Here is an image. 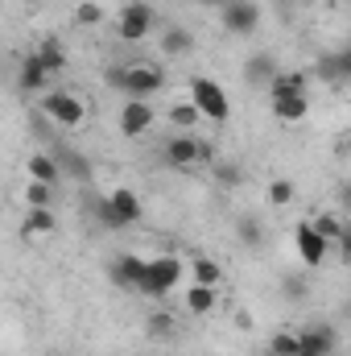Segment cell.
<instances>
[{
	"label": "cell",
	"instance_id": "cell-1",
	"mask_svg": "<svg viewBox=\"0 0 351 356\" xmlns=\"http://www.w3.org/2000/svg\"><path fill=\"white\" fill-rule=\"evenodd\" d=\"M108 83L120 88V91H128V99H149L153 91L166 83V75H162V67H153V63H132V67L108 71Z\"/></svg>",
	"mask_w": 351,
	"mask_h": 356
},
{
	"label": "cell",
	"instance_id": "cell-2",
	"mask_svg": "<svg viewBox=\"0 0 351 356\" xmlns=\"http://www.w3.org/2000/svg\"><path fill=\"white\" fill-rule=\"evenodd\" d=\"M182 273H186V266L178 261L174 253H162V257L145 261V273H141V286H137V290L149 294V298H166L170 290H178Z\"/></svg>",
	"mask_w": 351,
	"mask_h": 356
},
{
	"label": "cell",
	"instance_id": "cell-3",
	"mask_svg": "<svg viewBox=\"0 0 351 356\" xmlns=\"http://www.w3.org/2000/svg\"><path fill=\"white\" fill-rule=\"evenodd\" d=\"M95 216H99L103 228H128V224H137V220L145 216V207H141L137 191L120 186V191H112L103 203H95Z\"/></svg>",
	"mask_w": 351,
	"mask_h": 356
},
{
	"label": "cell",
	"instance_id": "cell-4",
	"mask_svg": "<svg viewBox=\"0 0 351 356\" xmlns=\"http://www.w3.org/2000/svg\"><path fill=\"white\" fill-rule=\"evenodd\" d=\"M190 104H194L198 116L219 120V124L232 116V95L219 88L215 79H207V75H194V79H190Z\"/></svg>",
	"mask_w": 351,
	"mask_h": 356
},
{
	"label": "cell",
	"instance_id": "cell-5",
	"mask_svg": "<svg viewBox=\"0 0 351 356\" xmlns=\"http://www.w3.org/2000/svg\"><path fill=\"white\" fill-rule=\"evenodd\" d=\"M42 112H46L54 124H62V129H79V124L87 120V104H83L75 91H62V88H54V91L42 95Z\"/></svg>",
	"mask_w": 351,
	"mask_h": 356
},
{
	"label": "cell",
	"instance_id": "cell-6",
	"mask_svg": "<svg viewBox=\"0 0 351 356\" xmlns=\"http://www.w3.org/2000/svg\"><path fill=\"white\" fill-rule=\"evenodd\" d=\"M153 21H157L153 4L132 0V4H124V13H120V21H116V33H120V42H145V38L153 33Z\"/></svg>",
	"mask_w": 351,
	"mask_h": 356
},
{
	"label": "cell",
	"instance_id": "cell-7",
	"mask_svg": "<svg viewBox=\"0 0 351 356\" xmlns=\"http://www.w3.org/2000/svg\"><path fill=\"white\" fill-rule=\"evenodd\" d=\"M166 162L174 170H190L194 162H211V141H198L190 133H178L166 141Z\"/></svg>",
	"mask_w": 351,
	"mask_h": 356
},
{
	"label": "cell",
	"instance_id": "cell-8",
	"mask_svg": "<svg viewBox=\"0 0 351 356\" xmlns=\"http://www.w3.org/2000/svg\"><path fill=\"white\" fill-rule=\"evenodd\" d=\"M219 21H223L228 33L248 38V33H257V25H261V8H257L252 0H228V4H219Z\"/></svg>",
	"mask_w": 351,
	"mask_h": 356
},
{
	"label": "cell",
	"instance_id": "cell-9",
	"mask_svg": "<svg viewBox=\"0 0 351 356\" xmlns=\"http://www.w3.org/2000/svg\"><path fill=\"white\" fill-rule=\"evenodd\" d=\"M339 344V332L331 323H314L306 332H298V356H331Z\"/></svg>",
	"mask_w": 351,
	"mask_h": 356
},
{
	"label": "cell",
	"instance_id": "cell-10",
	"mask_svg": "<svg viewBox=\"0 0 351 356\" xmlns=\"http://www.w3.org/2000/svg\"><path fill=\"white\" fill-rule=\"evenodd\" d=\"M293 241H298V257H302L306 266H323V261H327V253H331V245L314 232V224H310V220H302V224H298Z\"/></svg>",
	"mask_w": 351,
	"mask_h": 356
},
{
	"label": "cell",
	"instance_id": "cell-11",
	"mask_svg": "<svg viewBox=\"0 0 351 356\" xmlns=\"http://www.w3.org/2000/svg\"><path fill=\"white\" fill-rule=\"evenodd\" d=\"M153 129V108H149V99H128L124 108H120V133L124 137H141V133H149Z\"/></svg>",
	"mask_w": 351,
	"mask_h": 356
},
{
	"label": "cell",
	"instance_id": "cell-12",
	"mask_svg": "<svg viewBox=\"0 0 351 356\" xmlns=\"http://www.w3.org/2000/svg\"><path fill=\"white\" fill-rule=\"evenodd\" d=\"M306 112H310V99H306V91L273 95V116H277L281 124H298V120H306Z\"/></svg>",
	"mask_w": 351,
	"mask_h": 356
},
{
	"label": "cell",
	"instance_id": "cell-13",
	"mask_svg": "<svg viewBox=\"0 0 351 356\" xmlns=\"http://www.w3.org/2000/svg\"><path fill=\"white\" fill-rule=\"evenodd\" d=\"M318 79H323V83H331V88L348 83V79H351V50L323 54V58H318Z\"/></svg>",
	"mask_w": 351,
	"mask_h": 356
},
{
	"label": "cell",
	"instance_id": "cell-14",
	"mask_svg": "<svg viewBox=\"0 0 351 356\" xmlns=\"http://www.w3.org/2000/svg\"><path fill=\"white\" fill-rule=\"evenodd\" d=\"M50 158L58 162V175H71V178H91V162L83 158V154H79V149H71L67 141H54Z\"/></svg>",
	"mask_w": 351,
	"mask_h": 356
},
{
	"label": "cell",
	"instance_id": "cell-15",
	"mask_svg": "<svg viewBox=\"0 0 351 356\" xmlns=\"http://www.w3.org/2000/svg\"><path fill=\"white\" fill-rule=\"evenodd\" d=\"M141 273H145V257H137V253H120L112 261V282L124 286V290H137L141 286Z\"/></svg>",
	"mask_w": 351,
	"mask_h": 356
},
{
	"label": "cell",
	"instance_id": "cell-16",
	"mask_svg": "<svg viewBox=\"0 0 351 356\" xmlns=\"http://www.w3.org/2000/svg\"><path fill=\"white\" fill-rule=\"evenodd\" d=\"M17 88L21 91H46L50 88V71L37 63V54H25L17 67Z\"/></svg>",
	"mask_w": 351,
	"mask_h": 356
},
{
	"label": "cell",
	"instance_id": "cell-17",
	"mask_svg": "<svg viewBox=\"0 0 351 356\" xmlns=\"http://www.w3.org/2000/svg\"><path fill=\"white\" fill-rule=\"evenodd\" d=\"M58 232V216L50 207H29V216L21 220V236H54Z\"/></svg>",
	"mask_w": 351,
	"mask_h": 356
},
{
	"label": "cell",
	"instance_id": "cell-18",
	"mask_svg": "<svg viewBox=\"0 0 351 356\" xmlns=\"http://www.w3.org/2000/svg\"><path fill=\"white\" fill-rule=\"evenodd\" d=\"M219 307V290H211V286H186V311L190 315H211Z\"/></svg>",
	"mask_w": 351,
	"mask_h": 356
},
{
	"label": "cell",
	"instance_id": "cell-19",
	"mask_svg": "<svg viewBox=\"0 0 351 356\" xmlns=\"http://www.w3.org/2000/svg\"><path fill=\"white\" fill-rule=\"evenodd\" d=\"M273 75H277V58H273V54H252V58L244 63V79L257 83V88H268Z\"/></svg>",
	"mask_w": 351,
	"mask_h": 356
},
{
	"label": "cell",
	"instance_id": "cell-20",
	"mask_svg": "<svg viewBox=\"0 0 351 356\" xmlns=\"http://www.w3.org/2000/svg\"><path fill=\"white\" fill-rule=\"evenodd\" d=\"M33 54H37V63H42V67L50 71V79H54V75H58V71L67 67V50H62V42H54V38L37 42V50H33Z\"/></svg>",
	"mask_w": 351,
	"mask_h": 356
},
{
	"label": "cell",
	"instance_id": "cell-21",
	"mask_svg": "<svg viewBox=\"0 0 351 356\" xmlns=\"http://www.w3.org/2000/svg\"><path fill=\"white\" fill-rule=\"evenodd\" d=\"M190 277H194V286H211V290H219V282H223V266L211 261V257H194V261H190Z\"/></svg>",
	"mask_w": 351,
	"mask_h": 356
},
{
	"label": "cell",
	"instance_id": "cell-22",
	"mask_svg": "<svg viewBox=\"0 0 351 356\" xmlns=\"http://www.w3.org/2000/svg\"><path fill=\"white\" fill-rule=\"evenodd\" d=\"M190 50H194V33H190V29L174 25V29H166V33H162V54L178 58V54H190Z\"/></svg>",
	"mask_w": 351,
	"mask_h": 356
},
{
	"label": "cell",
	"instance_id": "cell-23",
	"mask_svg": "<svg viewBox=\"0 0 351 356\" xmlns=\"http://www.w3.org/2000/svg\"><path fill=\"white\" fill-rule=\"evenodd\" d=\"M29 178H33V182H46V186H58V162H54V158H50V154H33V158H29Z\"/></svg>",
	"mask_w": 351,
	"mask_h": 356
},
{
	"label": "cell",
	"instance_id": "cell-24",
	"mask_svg": "<svg viewBox=\"0 0 351 356\" xmlns=\"http://www.w3.org/2000/svg\"><path fill=\"white\" fill-rule=\"evenodd\" d=\"M236 236H240L244 249H261L264 245V224L257 216H240V220H236Z\"/></svg>",
	"mask_w": 351,
	"mask_h": 356
},
{
	"label": "cell",
	"instance_id": "cell-25",
	"mask_svg": "<svg viewBox=\"0 0 351 356\" xmlns=\"http://www.w3.org/2000/svg\"><path fill=\"white\" fill-rule=\"evenodd\" d=\"M289 91H306V75H302V71H277V75H273L268 95H289Z\"/></svg>",
	"mask_w": 351,
	"mask_h": 356
},
{
	"label": "cell",
	"instance_id": "cell-26",
	"mask_svg": "<svg viewBox=\"0 0 351 356\" xmlns=\"http://www.w3.org/2000/svg\"><path fill=\"white\" fill-rule=\"evenodd\" d=\"M264 348L277 356H298V332H273Z\"/></svg>",
	"mask_w": 351,
	"mask_h": 356
},
{
	"label": "cell",
	"instance_id": "cell-27",
	"mask_svg": "<svg viewBox=\"0 0 351 356\" xmlns=\"http://www.w3.org/2000/svg\"><path fill=\"white\" fill-rule=\"evenodd\" d=\"M310 224H314V232H318V236H323L327 245H335V241H339V236L348 232V228L339 224V216H318V220H310Z\"/></svg>",
	"mask_w": 351,
	"mask_h": 356
},
{
	"label": "cell",
	"instance_id": "cell-28",
	"mask_svg": "<svg viewBox=\"0 0 351 356\" xmlns=\"http://www.w3.org/2000/svg\"><path fill=\"white\" fill-rule=\"evenodd\" d=\"M268 203L273 207H289L293 203V182L289 178H273L268 182Z\"/></svg>",
	"mask_w": 351,
	"mask_h": 356
},
{
	"label": "cell",
	"instance_id": "cell-29",
	"mask_svg": "<svg viewBox=\"0 0 351 356\" xmlns=\"http://www.w3.org/2000/svg\"><path fill=\"white\" fill-rule=\"evenodd\" d=\"M25 203H29V207H50V203H54V186L29 178V186H25Z\"/></svg>",
	"mask_w": 351,
	"mask_h": 356
},
{
	"label": "cell",
	"instance_id": "cell-30",
	"mask_svg": "<svg viewBox=\"0 0 351 356\" xmlns=\"http://www.w3.org/2000/svg\"><path fill=\"white\" fill-rule=\"evenodd\" d=\"M145 332H149V336H174V315H170V311H153V315L145 319Z\"/></svg>",
	"mask_w": 351,
	"mask_h": 356
},
{
	"label": "cell",
	"instance_id": "cell-31",
	"mask_svg": "<svg viewBox=\"0 0 351 356\" xmlns=\"http://www.w3.org/2000/svg\"><path fill=\"white\" fill-rule=\"evenodd\" d=\"M170 120H174L178 129H186V133H190V129L198 124V112H194V104L186 99V104H174V108H170Z\"/></svg>",
	"mask_w": 351,
	"mask_h": 356
},
{
	"label": "cell",
	"instance_id": "cell-32",
	"mask_svg": "<svg viewBox=\"0 0 351 356\" xmlns=\"http://www.w3.org/2000/svg\"><path fill=\"white\" fill-rule=\"evenodd\" d=\"M240 178H244V170H240L236 162H215V182H223V186H240Z\"/></svg>",
	"mask_w": 351,
	"mask_h": 356
},
{
	"label": "cell",
	"instance_id": "cell-33",
	"mask_svg": "<svg viewBox=\"0 0 351 356\" xmlns=\"http://www.w3.org/2000/svg\"><path fill=\"white\" fill-rule=\"evenodd\" d=\"M75 21H79V25H99V21H103V8H99L95 0H83V4L75 8Z\"/></svg>",
	"mask_w": 351,
	"mask_h": 356
},
{
	"label": "cell",
	"instance_id": "cell-34",
	"mask_svg": "<svg viewBox=\"0 0 351 356\" xmlns=\"http://www.w3.org/2000/svg\"><path fill=\"white\" fill-rule=\"evenodd\" d=\"M281 294H285V298H302V294H306V282H302V277H285V282H281Z\"/></svg>",
	"mask_w": 351,
	"mask_h": 356
},
{
	"label": "cell",
	"instance_id": "cell-35",
	"mask_svg": "<svg viewBox=\"0 0 351 356\" xmlns=\"http://www.w3.org/2000/svg\"><path fill=\"white\" fill-rule=\"evenodd\" d=\"M194 4H207V8H219V4H228V0H194Z\"/></svg>",
	"mask_w": 351,
	"mask_h": 356
},
{
	"label": "cell",
	"instance_id": "cell-36",
	"mask_svg": "<svg viewBox=\"0 0 351 356\" xmlns=\"http://www.w3.org/2000/svg\"><path fill=\"white\" fill-rule=\"evenodd\" d=\"M261 356H277V353H268V348H264V353H261Z\"/></svg>",
	"mask_w": 351,
	"mask_h": 356
}]
</instances>
